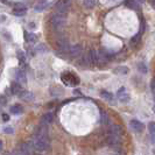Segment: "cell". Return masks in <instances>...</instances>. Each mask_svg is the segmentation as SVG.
Wrapping results in <instances>:
<instances>
[{"label": "cell", "instance_id": "1", "mask_svg": "<svg viewBox=\"0 0 155 155\" xmlns=\"http://www.w3.org/2000/svg\"><path fill=\"white\" fill-rule=\"evenodd\" d=\"M31 145L35 152H48L50 149V140L48 137V125L41 123L31 138Z\"/></svg>", "mask_w": 155, "mask_h": 155}, {"label": "cell", "instance_id": "2", "mask_svg": "<svg viewBox=\"0 0 155 155\" xmlns=\"http://www.w3.org/2000/svg\"><path fill=\"white\" fill-rule=\"evenodd\" d=\"M65 23H67V18L64 14H61V13H56L50 19V25L54 29H62L65 26Z\"/></svg>", "mask_w": 155, "mask_h": 155}, {"label": "cell", "instance_id": "3", "mask_svg": "<svg viewBox=\"0 0 155 155\" xmlns=\"http://www.w3.org/2000/svg\"><path fill=\"white\" fill-rule=\"evenodd\" d=\"M70 5H71V0H60L56 6H55V9L57 13H61V14H65L68 13L70 8Z\"/></svg>", "mask_w": 155, "mask_h": 155}, {"label": "cell", "instance_id": "4", "mask_svg": "<svg viewBox=\"0 0 155 155\" xmlns=\"http://www.w3.org/2000/svg\"><path fill=\"white\" fill-rule=\"evenodd\" d=\"M62 81L67 84V85H77L79 83V79L77 76H75L71 72H65L62 75Z\"/></svg>", "mask_w": 155, "mask_h": 155}, {"label": "cell", "instance_id": "5", "mask_svg": "<svg viewBox=\"0 0 155 155\" xmlns=\"http://www.w3.org/2000/svg\"><path fill=\"white\" fill-rule=\"evenodd\" d=\"M57 47H58V50L61 53H69L70 45H69V41L65 39V38H61V39L57 40Z\"/></svg>", "mask_w": 155, "mask_h": 155}, {"label": "cell", "instance_id": "6", "mask_svg": "<svg viewBox=\"0 0 155 155\" xmlns=\"http://www.w3.org/2000/svg\"><path fill=\"white\" fill-rule=\"evenodd\" d=\"M107 61H109V55L105 53V50L97 51V63H96V64L104 65V64L107 63Z\"/></svg>", "mask_w": 155, "mask_h": 155}, {"label": "cell", "instance_id": "7", "mask_svg": "<svg viewBox=\"0 0 155 155\" xmlns=\"http://www.w3.org/2000/svg\"><path fill=\"white\" fill-rule=\"evenodd\" d=\"M82 46L81 45H75V46H71L69 49V55L70 57H72V58H76L78 56H81L82 55Z\"/></svg>", "mask_w": 155, "mask_h": 155}, {"label": "cell", "instance_id": "8", "mask_svg": "<svg viewBox=\"0 0 155 155\" xmlns=\"http://www.w3.org/2000/svg\"><path fill=\"white\" fill-rule=\"evenodd\" d=\"M131 128H132L133 131H135V132H142L143 131V128H145V126L143 124L139 121V120H131Z\"/></svg>", "mask_w": 155, "mask_h": 155}, {"label": "cell", "instance_id": "9", "mask_svg": "<svg viewBox=\"0 0 155 155\" xmlns=\"http://www.w3.org/2000/svg\"><path fill=\"white\" fill-rule=\"evenodd\" d=\"M118 99L121 101V103H126V101H130V94L126 92V89L125 87H121L118 91Z\"/></svg>", "mask_w": 155, "mask_h": 155}, {"label": "cell", "instance_id": "10", "mask_svg": "<svg viewBox=\"0 0 155 155\" xmlns=\"http://www.w3.org/2000/svg\"><path fill=\"white\" fill-rule=\"evenodd\" d=\"M15 77H16V82H19L20 84H25V83L27 82V77H26V74H25V71H22L21 69H18V70H16Z\"/></svg>", "mask_w": 155, "mask_h": 155}, {"label": "cell", "instance_id": "11", "mask_svg": "<svg viewBox=\"0 0 155 155\" xmlns=\"http://www.w3.org/2000/svg\"><path fill=\"white\" fill-rule=\"evenodd\" d=\"M125 5H126V7H128L130 9L140 11V5L135 0H126V1H125Z\"/></svg>", "mask_w": 155, "mask_h": 155}, {"label": "cell", "instance_id": "12", "mask_svg": "<svg viewBox=\"0 0 155 155\" xmlns=\"http://www.w3.org/2000/svg\"><path fill=\"white\" fill-rule=\"evenodd\" d=\"M11 91L13 94H20L22 92V87H21V84L19 82H13L12 85H11Z\"/></svg>", "mask_w": 155, "mask_h": 155}, {"label": "cell", "instance_id": "13", "mask_svg": "<svg viewBox=\"0 0 155 155\" xmlns=\"http://www.w3.org/2000/svg\"><path fill=\"white\" fill-rule=\"evenodd\" d=\"M87 58H89V62L90 64H96L97 63V51L96 50H89V53H87Z\"/></svg>", "mask_w": 155, "mask_h": 155}, {"label": "cell", "instance_id": "14", "mask_svg": "<svg viewBox=\"0 0 155 155\" xmlns=\"http://www.w3.org/2000/svg\"><path fill=\"white\" fill-rule=\"evenodd\" d=\"M53 120H54V114L49 112V113H46V114L43 116L42 120H41V123H43V124H46V125H49L53 123Z\"/></svg>", "mask_w": 155, "mask_h": 155}, {"label": "cell", "instance_id": "15", "mask_svg": "<svg viewBox=\"0 0 155 155\" xmlns=\"http://www.w3.org/2000/svg\"><path fill=\"white\" fill-rule=\"evenodd\" d=\"M49 6V4L47 2V1H40V2H38L36 5H35V11L36 12H42V11H45L47 7Z\"/></svg>", "mask_w": 155, "mask_h": 155}, {"label": "cell", "instance_id": "16", "mask_svg": "<svg viewBox=\"0 0 155 155\" xmlns=\"http://www.w3.org/2000/svg\"><path fill=\"white\" fill-rule=\"evenodd\" d=\"M20 97L26 101H33V98H34L33 93L29 92V91H22V92L20 93Z\"/></svg>", "mask_w": 155, "mask_h": 155}, {"label": "cell", "instance_id": "17", "mask_svg": "<svg viewBox=\"0 0 155 155\" xmlns=\"http://www.w3.org/2000/svg\"><path fill=\"white\" fill-rule=\"evenodd\" d=\"M25 39H26L27 42H29V43H34V42H36L38 38L33 33H25Z\"/></svg>", "mask_w": 155, "mask_h": 155}, {"label": "cell", "instance_id": "18", "mask_svg": "<svg viewBox=\"0 0 155 155\" xmlns=\"http://www.w3.org/2000/svg\"><path fill=\"white\" fill-rule=\"evenodd\" d=\"M101 120L103 125H106L109 123V116L105 111H101Z\"/></svg>", "mask_w": 155, "mask_h": 155}, {"label": "cell", "instance_id": "19", "mask_svg": "<svg viewBox=\"0 0 155 155\" xmlns=\"http://www.w3.org/2000/svg\"><path fill=\"white\" fill-rule=\"evenodd\" d=\"M96 5V0H84V6L87 9H92Z\"/></svg>", "mask_w": 155, "mask_h": 155}, {"label": "cell", "instance_id": "20", "mask_svg": "<svg viewBox=\"0 0 155 155\" xmlns=\"http://www.w3.org/2000/svg\"><path fill=\"white\" fill-rule=\"evenodd\" d=\"M11 112H12V113H14V114H19V113H21V112H22V107H21V105H13V106L11 107Z\"/></svg>", "mask_w": 155, "mask_h": 155}, {"label": "cell", "instance_id": "21", "mask_svg": "<svg viewBox=\"0 0 155 155\" xmlns=\"http://www.w3.org/2000/svg\"><path fill=\"white\" fill-rule=\"evenodd\" d=\"M101 97H103V98H105L106 101H112V99H113L112 93L107 92V91H105V90H103V91L101 92Z\"/></svg>", "mask_w": 155, "mask_h": 155}, {"label": "cell", "instance_id": "22", "mask_svg": "<svg viewBox=\"0 0 155 155\" xmlns=\"http://www.w3.org/2000/svg\"><path fill=\"white\" fill-rule=\"evenodd\" d=\"M114 72L118 74V75H125V74L128 72V69H127L126 67H119V68H117V69L114 70Z\"/></svg>", "mask_w": 155, "mask_h": 155}, {"label": "cell", "instance_id": "23", "mask_svg": "<svg viewBox=\"0 0 155 155\" xmlns=\"http://www.w3.org/2000/svg\"><path fill=\"white\" fill-rule=\"evenodd\" d=\"M140 39H141V33H139V34H137V35H134L132 38V40H131V45L132 46H135V45H138L139 43Z\"/></svg>", "mask_w": 155, "mask_h": 155}, {"label": "cell", "instance_id": "24", "mask_svg": "<svg viewBox=\"0 0 155 155\" xmlns=\"http://www.w3.org/2000/svg\"><path fill=\"white\" fill-rule=\"evenodd\" d=\"M13 14L15 16H23L25 14H26V11H23V9H16V8H14L13 9Z\"/></svg>", "mask_w": 155, "mask_h": 155}, {"label": "cell", "instance_id": "25", "mask_svg": "<svg viewBox=\"0 0 155 155\" xmlns=\"http://www.w3.org/2000/svg\"><path fill=\"white\" fill-rule=\"evenodd\" d=\"M11 155H28V154H26L23 150H21V149L19 148V149H15V150H13V152L11 153Z\"/></svg>", "mask_w": 155, "mask_h": 155}, {"label": "cell", "instance_id": "26", "mask_svg": "<svg viewBox=\"0 0 155 155\" xmlns=\"http://www.w3.org/2000/svg\"><path fill=\"white\" fill-rule=\"evenodd\" d=\"M148 130H149V132L152 133V134H155V123L154 121H152L150 124L148 125Z\"/></svg>", "mask_w": 155, "mask_h": 155}, {"label": "cell", "instance_id": "27", "mask_svg": "<svg viewBox=\"0 0 155 155\" xmlns=\"http://www.w3.org/2000/svg\"><path fill=\"white\" fill-rule=\"evenodd\" d=\"M138 68H139L140 71H141V72H143V74H146V72H147V68H146V65H145L143 63H140L139 65H138Z\"/></svg>", "mask_w": 155, "mask_h": 155}, {"label": "cell", "instance_id": "28", "mask_svg": "<svg viewBox=\"0 0 155 155\" xmlns=\"http://www.w3.org/2000/svg\"><path fill=\"white\" fill-rule=\"evenodd\" d=\"M16 55H18V58H19L21 62H23V61H25V54H23V51H21V50H18Z\"/></svg>", "mask_w": 155, "mask_h": 155}, {"label": "cell", "instance_id": "29", "mask_svg": "<svg viewBox=\"0 0 155 155\" xmlns=\"http://www.w3.org/2000/svg\"><path fill=\"white\" fill-rule=\"evenodd\" d=\"M14 8H16V9H23V11H26V9H27V8H26V6H25L23 4H21V2H18V4H15Z\"/></svg>", "mask_w": 155, "mask_h": 155}, {"label": "cell", "instance_id": "30", "mask_svg": "<svg viewBox=\"0 0 155 155\" xmlns=\"http://www.w3.org/2000/svg\"><path fill=\"white\" fill-rule=\"evenodd\" d=\"M4 131H5V133H9V134H13L14 133V130L12 127H5Z\"/></svg>", "mask_w": 155, "mask_h": 155}, {"label": "cell", "instance_id": "31", "mask_svg": "<svg viewBox=\"0 0 155 155\" xmlns=\"http://www.w3.org/2000/svg\"><path fill=\"white\" fill-rule=\"evenodd\" d=\"M2 120H4V121H8V120H9V116L6 114V113H4V114H2Z\"/></svg>", "mask_w": 155, "mask_h": 155}, {"label": "cell", "instance_id": "32", "mask_svg": "<svg viewBox=\"0 0 155 155\" xmlns=\"http://www.w3.org/2000/svg\"><path fill=\"white\" fill-rule=\"evenodd\" d=\"M0 103H2V104L6 103V99L4 98V96H0Z\"/></svg>", "mask_w": 155, "mask_h": 155}, {"label": "cell", "instance_id": "33", "mask_svg": "<svg viewBox=\"0 0 155 155\" xmlns=\"http://www.w3.org/2000/svg\"><path fill=\"white\" fill-rule=\"evenodd\" d=\"M29 27H31V29H34V28H35V23L31 22V23H29Z\"/></svg>", "mask_w": 155, "mask_h": 155}, {"label": "cell", "instance_id": "34", "mask_svg": "<svg viewBox=\"0 0 155 155\" xmlns=\"http://www.w3.org/2000/svg\"><path fill=\"white\" fill-rule=\"evenodd\" d=\"M2 148H4V145H2V141L0 140V152L2 150Z\"/></svg>", "mask_w": 155, "mask_h": 155}, {"label": "cell", "instance_id": "35", "mask_svg": "<svg viewBox=\"0 0 155 155\" xmlns=\"http://www.w3.org/2000/svg\"><path fill=\"white\" fill-rule=\"evenodd\" d=\"M152 5H153V6L155 7V0H152Z\"/></svg>", "mask_w": 155, "mask_h": 155}, {"label": "cell", "instance_id": "36", "mask_svg": "<svg viewBox=\"0 0 155 155\" xmlns=\"http://www.w3.org/2000/svg\"><path fill=\"white\" fill-rule=\"evenodd\" d=\"M140 2H145V0H139Z\"/></svg>", "mask_w": 155, "mask_h": 155}, {"label": "cell", "instance_id": "37", "mask_svg": "<svg viewBox=\"0 0 155 155\" xmlns=\"http://www.w3.org/2000/svg\"><path fill=\"white\" fill-rule=\"evenodd\" d=\"M33 155H41V154H35V153H34V154H33Z\"/></svg>", "mask_w": 155, "mask_h": 155}]
</instances>
